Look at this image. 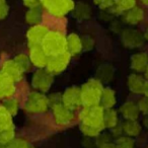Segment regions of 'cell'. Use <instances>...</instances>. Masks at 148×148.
<instances>
[{
  "mask_svg": "<svg viewBox=\"0 0 148 148\" xmlns=\"http://www.w3.org/2000/svg\"><path fill=\"white\" fill-rule=\"evenodd\" d=\"M103 90V88L101 81L97 80V79H90V80H88L80 88L82 105L84 107L99 105Z\"/></svg>",
  "mask_w": 148,
  "mask_h": 148,
  "instance_id": "cell-1",
  "label": "cell"
},
{
  "mask_svg": "<svg viewBox=\"0 0 148 148\" xmlns=\"http://www.w3.org/2000/svg\"><path fill=\"white\" fill-rule=\"evenodd\" d=\"M42 48L49 57L66 52V38L56 32H49L41 44Z\"/></svg>",
  "mask_w": 148,
  "mask_h": 148,
  "instance_id": "cell-2",
  "label": "cell"
},
{
  "mask_svg": "<svg viewBox=\"0 0 148 148\" xmlns=\"http://www.w3.org/2000/svg\"><path fill=\"white\" fill-rule=\"evenodd\" d=\"M103 113H105V110L99 105L90 106V107H85L80 112L79 118H80L82 124L92 126V127L103 130L105 128Z\"/></svg>",
  "mask_w": 148,
  "mask_h": 148,
  "instance_id": "cell-3",
  "label": "cell"
},
{
  "mask_svg": "<svg viewBox=\"0 0 148 148\" xmlns=\"http://www.w3.org/2000/svg\"><path fill=\"white\" fill-rule=\"evenodd\" d=\"M49 105L50 101L45 95L41 93L40 91H34L29 93L27 97L25 109L27 113L39 114L47 112Z\"/></svg>",
  "mask_w": 148,
  "mask_h": 148,
  "instance_id": "cell-4",
  "label": "cell"
},
{
  "mask_svg": "<svg viewBox=\"0 0 148 148\" xmlns=\"http://www.w3.org/2000/svg\"><path fill=\"white\" fill-rule=\"evenodd\" d=\"M53 81H54L53 74L48 71L47 69L40 68L34 74L32 83H33V86L37 90L42 91V92H46V91H48L50 89Z\"/></svg>",
  "mask_w": 148,
  "mask_h": 148,
  "instance_id": "cell-5",
  "label": "cell"
},
{
  "mask_svg": "<svg viewBox=\"0 0 148 148\" xmlns=\"http://www.w3.org/2000/svg\"><path fill=\"white\" fill-rule=\"evenodd\" d=\"M70 55L67 51L55 56H51L48 59V63L46 65V69L52 74H57L62 72L68 66L70 61Z\"/></svg>",
  "mask_w": 148,
  "mask_h": 148,
  "instance_id": "cell-6",
  "label": "cell"
},
{
  "mask_svg": "<svg viewBox=\"0 0 148 148\" xmlns=\"http://www.w3.org/2000/svg\"><path fill=\"white\" fill-rule=\"evenodd\" d=\"M62 103L71 111H74L78 109L80 106H82L80 88L72 86L66 89L62 95Z\"/></svg>",
  "mask_w": 148,
  "mask_h": 148,
  "instance_id": "cell-7",
  "label": "cell"
},
{
  "mask_svg": "<svg viewBox=\"0 0 148 148\" xmlns=\"http://www.w3.org/2000/svg\"><path fill=\"white\" fill-rule=\"evenodd\" d=\"M55 15L66 14L74 7L72 0H40Z\"/></svg>",
  "mask_w": 148,
  "mask_h": 148,
  "instance_id": "cell-8",
  "label": "cell"
},
{
  "mask_svg": "<svg viewBox=\"0 0 148 148\" xmlns=\"http://www.w3.org/2000/svg\"><path fill=\"white\" fill-rule=\"evenodd\" d=\"M52 110H53V115L54 118H55V121L58 125H68L73 120V113H72V111L68 109V108H66L60 101L53 103Z\"/></svg>",
  "mask_w": 148,
  "mask_h": 148,
  "instance_id": "cell-9",
  "label": "cell"
},
{
  "mask_svg": "<svg viewBox=\"0 0 148 148\" xmlns=\"http://www.w3.org/2000/svg\"><path fill=\"white\" fill-rule=\"evenodd\" d=\"M49 33L48 29L44 25H35L29 29L27 34V43H29V47L32 46H37L41 45L43 40L45 39V37L47 36V34Z\"/></svg>",
  "mask_w": 148,
  "mask_h": 148,
  "instance_id": "cell-10",
  "label": "cell"
},
{
  "mask_svg": "<svg viewBox=\"0 0 148 148\" xmlns=\"http://www.w3.org/2000/svg\"><path fill=\"white\" fill-rule=\"evenodd\" d=\"M48 59H49V56L46 54L41 45L29 47V60L33 65L39 68H44L47 65Z\"/></svg>",
  "mask_w": 148,
  "mask_h": 148,
  "instance_id": "cell-11",
  "label": "cell"
},
{
  "mask_svg": "<svg viewBox=\"0 0 148 148\" xmlns=\"http://www.w3.org/2000/svg\"><path fill=\"white\" fill-rule=\"evenodd\" d=\"M14 92L15 82L6 74L0 71V99H6L12 97Z\"/></svg>",
  "mask_w": 148,
  "mask_h": 148,
  "instance_id": "cell-12",
  "label": "cell"
},
{
  "mask_svg": "<svg viewBox=\"0 0 148 148\" xmlns=\"http://www.w3.org/2000/svg\"><path fill=\"white\" fill-rule=\"evenodd\" d=\"M1 71L7 76H9L14 82L21 81L23 76V70L21 68V66L14 61V60H7L3 63Z\"/></svg>",
  "mask_w": 148,
  "mask_h": 148,
  "instance_id": "cell-13",
  "label": "cell"
},
{
  "mask_svg": "<svg viewBox=\"0 0 148 148\" xmlns=\"http://www.w3.org/2000/svg\"><path fill=\"white\" fill-rule=\"evenodd\" d=\"M148 80L144 79L142 76L137 74H132L128 78V87L133 93L136 95H143L145 86Z\"/></svg>",
  "mask_w": 148,
  "mask_h": 148,
  "instance_id": "cell-14",
  "label": "cell"
},
{
  "mask_svg": "<svg viewBox=\"0 0 148 148\" xmlns=\"http://www.w3.org/2000/svg\"><path fill=\"white\" fill-rule=\"evenodd\" d=\"M82 49V43L80 38L75 34H71L66 39V50L70 55H77Z\"/></svg>",
  "mask_w": 148,
  "mask_h": 148,
  "instance_id": "cell-15",
  "label": "cell"
},
{
  "mask_svg": "<svg viewBox=\"0 0 148 148\" xmlns=\"http://www.w3.org/2000/svg\"><path fill=\"white\" fill-rule=\"evenodd\" d=\"M120 112L126 120H137L140 114L138 106L132 101L124 103L120 109Z\"/></svg>",
  "mask_w": 148,
  "mask_h": 148,
  "instance_id": "cell-16",
  "label": "cell"
},
{
  "mask_svg": "<svg viewBox=\"0 0 148 148\" xmlns=\"http://www.w3.org/2000/svg\"><path fill=\"white\" fill-rule=\"evenodd\" d=\"M123 41L127 47L135 48L142 44V36L136 31H126L123 34Z\"/></svg>",
  "mask_w": 148,
  "mask_h": 148,
  "instance_id": "cell-17",
  "label": "cell"
},
{
  "mask_svg": "<svg viewBox=\"0 0 148 148\" xmlns=\"http://www.w3.org/2000/svg\"><path fill=\"white\" fill-rule=\"evenodd\" d=\"M148 65V56L145 53H138L132 56L131 67L137 72H143Z\"/></svg>",
  "mask_w": 148,
  "mask_h": 148,
  "instance_id": "cell-18",
  "label": "cell"
},
{
  "mask_svg": "<svg viewBox=\"0 0 148 148\" xmlns=\"http://www.w3.org/2000/svg\"><path fill=\"white\" fill-rule=\"evenodd\" d=\"M122 131L129 137H135L138 136L141 132V126L137 122V120H126L122 125Z\"/></svg>",
  "mask_w": 148,
  "mask_h": 148,
  "instance_id": "cell-19",
  "label": "cell"
},
{
  "mask_svg": "<svg viewBox=\"0 0 148 148\" xmlns=\"http://www.w3.org/2000/svg\"><path fill=\"white\" fill-rule=\"evenodd\" d=\"M124 19L126 23H131V25H137L143 19V11L138 7H132L129 10H126L124 15Z\"/></svg>",
  "mask_w": 148,
  "mask_h": 148,
  "instance_id": "cell-20",
  "label": "cell"
},
{
  "mask_svg": "<svg viewBox=\"0 0 148 148\" xmlns=\"http://www.w3.org/2000/svg\"><path fill=\"white\" fill-rule=\"evenodd\" d=\"M101 107L103 108H106V109H111V108H113L116 103V95H115L114 90H112L111 88L103 89V93H101Z\"/></svg>",
  "mask_w": 148,
  "mask_h": 148,
  "instance_id": "cell-21",
  "label": "cell"
},
{
  "mask_svg": "<svg viewBox=\"0 0 148 148\" xmlns=\"http://www.w3.org/2000/svg\"><path fill=\"white\" fill-rule=\"evenodd\" d=\"M14 128L12 122V116L2 107L0 106V131Z\"/></svg>",
  "mask_w": 148,
  "mask_h": 148,
  "instance_id": "cell-22",
  "label": "cell"
},
{
  "mask_svg": "<svg viewBox=\"0 0 148 148\" xmlns=\"http://www.w3.org/2000/svg\"><path fill=\"white\" fill-rule=\"evenodd\" d=\"M103 124L107 128H115L118 125V114L115 110L107 109L103 113Z\"/></svg>",
  "mask_w": 148,
  "mask_h": 148,
  "instance_id": "cell-23",
  "label": "cell"
},
{
  "mask_svg": "<svg viewBox=\"0 0 148 148\" xmlns=\"http://www.w3.org/2000/svg\"><path fill=\"white\" fill-rule=\"evenodd\" d=\"M42 19V13L41 10L39 9V6L37 7H32L29 9V11L25 14V21L27 23L32 25H39L40 21Z\"/></svg>",
  "mask_w": 148,
  "mask_h": 148,
  "instance_id": "cell-24",
  "label": "cell"
},
{
  "mask_svg": "<svg viewBox=\"0 0 148 148\" xmlns=\"http://www.w3.org/2000/svg\"><path fill=\"white\" fill-rule=\"evenodd\" d=\"M2 107L10 114L11 116H14L17 114L18 112V108H19V105H18V101L17 99H13V97H9V99H6L3 103Z\"/></svg>",
  "mask_w": 148,
  "mask_h": 148,
  "instance_id": "cell-25",
  "label": "cell"
},
{
  "mask_svg": "<svg viewBox=\"0 0 148 148\" xmlns=\"http://www.w3.org/2000/svg\"><path fill=\"white\" fill-rule=\"evenodd\" d=\"M4 148H34V146L23 138H13L9 143L4 146Z\"/></svg>",
  "mask_w": 148,
  "mask_h": 148,
  "instance_id": "cell-26",
  "label": "cell"
},
{
  "mask_svg": "<svg viewBox=\"0 0 148 148\" xmlns=\"http://www.w3.org/2000/svg\"><path fill=\"white\" fill-rule=\"evenodd\" d=\"M13 60L21 66V68L25 72L29 71V70L31 69L32 62H31V60H29V57H27V56L25 55V54H19V55L15 56Z\"/></svg>",
  "mask_w": 148,
  "mask_h": 148,
  "instance_id": "cell-27",
  "label": "cell"
},
{
  "mask_svg": "<svg viewBox=\"0 0 148 148\" xmlns=\"http://www.w3.org/2000/svg\"><path fill=\"white\" fill-rule=\"evenodd\" d=\"M136 4V0H114V5L120 11H126L131 9Z\"/></svg>",
  "mask_w": 148,
  "mask_h": 148,
  "instance_id": "cell-28",
  "label": "cell"
},
{
  "mask_svg": "<svg viewBox=\"0 0 148 148\" xmlns=\"http://www.w3.org/2000/svg\"><path fill=\"white\" fill-rule=\"evenodd\" d=\"M14 135H15L14 128L0 131V145L5 146L7 143H9L14 138Z\"/></svg>",
  "mask_w": 148,
  "mask_h": 148,
  "instance_id": "cell-29",
  "label": "cell"
},
{
  "mask_svg": "<svg viewBox=\"0 0 148 148\" xmlns=\"http://www.w3.org/2000/svg\"><path fill=\"white\" fill-rule=\"evenodd\" d=\"M75 16L78 18H87L90 15V9L87 6V4L79 3L75 6Z\"/></svg>",
  "mask_w": 148,
  "mask_h": 148,
  "instance_id": "cell-30",
  "label": "cell"
},
{
  "mask_svg": "<svg viewBox=\"0 0 148 148\" xmlns=\"http://www.w3.org/2000/svg\"><path fill=\"white\" fill-rule=\"evenodd\" d=\"M80 130L87 137H97L99 135V133L101 132V130L99 129V128L92 127V126H89V125H85V124H81Z\"/></svg>",
  "mask_w": 148,
  "mask_h": 148,
  "instance_id": "cell-31",
  "label": "cell"
},
{
  "mask_svg": "<svg viewBox=\"0 0 148 148\" xmlns=\"http://www.w3.org/2000/svg\"><path fill=\"white\" fill-rule=\"evenodd\" d=\"M134 140L129 136H121L116 142L117 148H134Z\"/></svg>",
  "mask_w": 148,
  "mask_h": 148,
  "instance_id": "cell-32",
  "label": "cell"
},
{
  "mask_svg": "<svg viewBox=\"0 0 148 148\" xmlns=\"http://www.w3.org/2000/svg\"><path fill=\"white\" fill-rule=\"evenodd\" d=\"M9 7L5 0H0V21L4 19L8 15Z\"/></svg>",
  "mask_w": 148,
  "mask_h": 148,
  "instance_id": "cell-33",
  "label": "cell"
},
{
  "mask_svg": "<svg viewBox=\"0 0 148 148\" xmlns=\"http://www.w3.org/2000/svg\"><path fill=\"white\" fill-rule=\"evenodd\" d=\"M138 108H139V111L142 114L148 116V97H144L143 99H141L138 103Z\"/></svg>",
  "mask_w": 148,
  "mask_h": 148,
  "instance_id": "cell-34",
  "label": "cell"
},
{
  "mask_svg": "<svg viewBox=\"0 0 148 148\" xmlns=\"http://www.w3.org/2000/svg\"><path fill=\"white\" fill-rule=\"evenodd\" d=\"M95 3L101 8H110L114 5V0H95Z\"/></svg>",
  "mask_w": 148,
  "mask_h": 148,
  "instance_id": "cell-35",
  "label": "cell"
},
{
  "mask_svg": "<svg viewBox=\"0 0 148 148\" xmlns=\"http://www.w3.org/2000/svg\"><path fill=\"white\" fill-rule=\"evenodd\" d=\"M23 3L25 4V6H27L29 8H32V7H37L40 5V0H23Z\"/></svg>",
  "mask_w": 148,
  "mask_h": 148,
  "instance_id": "cell-36",
  "label": "cell"
},
{
  "mask_svg": "<svg viewBox=\"0 0 148 148\" xmlns=\"http://www.w3.org/2000/svg\"><path fill=\"white\" fill-rule=\"evenodd\" d=\"M99 148H117V146H116V144L112 143V142L107 141L99 144Z\"/></svg>",
  "mask_w": 148,
  "mask_h": 148,
  "instance_id": "cell-37",
  "label": "cell"
},
{
  "mask_svg": "<svg viewBox=\"0 0 148 148\" xmlns=\"http://www.w3.org/2000/svg\"><path fill=\"white\" fill-rule=\"evenodd\" d=\"M143 95H145V97H148V82H147V84H146V86H145V89H144Z\"/></svg>",
  "mask_w": 148,
  "mask_h": 148,
  "instance_id": "cell-38",
  "label": "cell"
},
{
  "mask_svg": "<svg viewBox=\"0 0 148 148\" xmlns=\"http://www.w3.org/2000/svg\"><path fill=\"white\" fill-rule=\"evenodd\" d=\"M144 72H145V76H146V78H147V80H148V65H147V67L145 68Z\"/></svg>",
  "mask_w": 148,
  "mask_h": 148,
  "instance_id": "cell-39",
  "label": "cell"
},
{
  "mask_svg": "<svg viewBox=\"0 0 148 148\" xmlns=\"http://www.w3.org/2000/svg\"><path fill=\"white\" fill-rule=\"evenodd\" d=\"M144 125H146L148 127V116L145 118V120H144Z\"/></svg>",
  "mask_w": 148,
  "mask_h": 148,
  "instance_id": "cell-40",
  "label": "cell"
},
{
  "mask_svg": "<svg viewBox=\"0 0 148 148\" xmlns=\"http://www.w3.org/2000/svg\"><path fill=\"white\" fill-rule=\"evenodd\" d=\"M142 2L144 3V4H146V5H148V0H141Z\"/></svg>",
  "mask_w": 148,
  "mask_h": 148,
  "instance_id": "cell-41",
  "label": "cell"
},
{
  "mask_svg": "<svg viewBox=\"0 0 148 148\" xmlns=\"http://www.w3.org/2000/svg\"><path fill=\"white\" fill-rule=\"evenodd\" d=\"M0 148H4V146H3V145H0Z\"/></svg>",
  "mask_w": 148,
  "mask_h": 148,
  "instance_id": "cell-42",
  "label": "cell"
}]
</instances>
